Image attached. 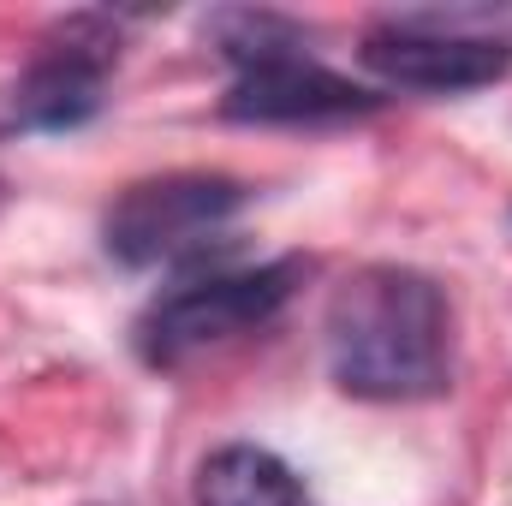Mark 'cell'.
Here are the masks:
<instances>
[{"mask_svg": "<svg viewBox=\"0 0 512 506\" xmlns=\"http://www.w3.org/2000/svg\"><path fill=\"white\" fill-rule=\"evenodd\" d=\"M209 42H215V48H221V54H227L239 72L310 54V48H304L310 36H304L292 18H280V12H262V6H227V12H215V18H209Z\"/></svg>", "mask_w": 512, "mask_h": 506, "instance_id": "8", "label": "cell"}, {"mask_svg": "<svg viewBox=\"0 0 512 506\" xmlns=\"http://www.w3.org/2000/svg\"><path fill=\"white\" fill-rule=\"evenodd\" d=\"M382 102H387L382 90H364L346 72H328L322 60L298 54V60L239 72L233 90L221 96V114L239 120V126H328V120L382 114Z\"/></svg>", "mask_w": 512, "mask_h": 506, "instance_id": "5", "label": "cell"}, {"mask_svg": "<svg viewBox=\"0 0 512 506\" xmlns=\"http://www.w3.org/2000/svg\"><path fill=\"white\" fill-rule=\"evenodd\" d=\"M364 66L393 90H423V96H465L501 84L512 66L507 48L471 42V36H441V30H405L382 18L364 36Z\"/></svg>", "mask_w": 512, "mask_h": 506, "instance_id": "6", "label": "cell"}, {"mask_svg": "<svg viewBox=\"0 0 512 506\" xmlns=\"http://www.w3.org/2000/svg\"><path fill=\"white\" fill-rule=\"evenodd\" d=\"M447 292L423 268L370 262L328 298V376L352 399L411 405L447 387Z\"/></svg>", "mask_w": 512, "mask_h": 506, "instance_id": "1", "label": "cell"}, {"mask_svg": "<svg viewBox=\"0 0 512 506\" xmlns=\"http://www.w3.org/2000/svg\"><path fill=\"white\" fill-rule=\"evenodd\" d=\"M120 60V30L102 12L66 18L42 54L6 84L0 96V131H78L102 114L108 72Z\"/></svg>", "mask_w": 512, "mask_h": 506, "instance_id": "4", "label": "cell"}, {"mask_svg": "<svg viewBox=\"0 0 512 506\" xmlns=\"http://www.w3.org/2000/svg\"><path fill=\"white\" fill-rule=\"evenodd\" d=\"M191 501L197 506H310V495H304V477L280 453L233 441V447H215L197 465Z\"/></svg>", "mask_w": 512, "mask_h": 506, "instance_id": "7", "label": "cell"}, {"mask_svg": "<svg viewBox=\"0 0 512 506\" xmlns=\"http://www.w3.org/2000/svg\"><path fill=\"white\" fill-rule=\"evenodd\" d=\"M304 274H310L304 256H280V262H256V268H209V274L161 292L131 328L137 358L149 370H179L185 358H197L209 346H227L239 334L268 328Z\"/></svg>", "mask_w": 512, "mask_h": 506, "instance_id": "2", "label": "cell"}, {"mask_svg": "<svg viewBox=\"0 0 512 506\" xmlns=\"http://www.w3.org/2000/svg\"><path fill=\"white\" fill-rule=\"evenodd\" d=\"M251 203V191L227 173H167L137 179L102 215V251L120 268H161L197 262L209 239Z\"/></svg>", "mask_w": 512, "mask_h": 506, "instance_id": "3", "label": "cell"}]
</instances>
